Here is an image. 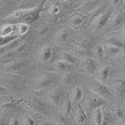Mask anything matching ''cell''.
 Here are the masks:
<instances>
[{"label":"cell","mask_w":125,"mask_h":125,"mask_svg":"<svg viewBox=\"0 0 125 125\" xmlns=\"http://www.w3.org/2000/svg\"><path fill=\"white\" fill-rule=\"evenodd\" d=\"M115 10V7L111 6L107 8L106 10H102L99 13H96L93 18V21L91 22L92 30L94 31H99L104 27H106L107 23L109 22V20L111 16L113 15Z\"/></svg>","instance_id":"1"},{"label":"cell","mask_w":125,"mask_h":125,"mask_svg":"<svg viewBox=\"0 0 125 125\" xmlns=\"http://www.w3.org/2000/svg\"><path fill=\"white\" fill-rule=\"evenodd\" d=\"M89 89H90L89 91L98 94L105 100L107 98H112L115 96L112 93V91H111V89L109 87H107L106 84L103 83L100 80H98L96 78H92L90 79Z\"/></svg>","instance_id":"2"},{"label":"cell","mask_w":125,"mask_h":125,"mask_svg":"<svg viewBox=\"0 0 125 125\" xmlns=\"http://www.w3.org/2000/svg\"><path fill=\"white\" fill-rule=\"evenodd\" d=\"M37 17V8H32V9H26V10H18L12 11L10 15L7 17L10 19H21L22 22H32L34 21Z\"/></svg>","instance_id":"3"},{"label":"cell","mask_w":125,"mask_h":125,"mask_svg":"<svg viewBox=\"0 0 125 125\" xmlns=\"http://www.w3.org/2000/svg\"><path fill=\"white\" fill-rule=\"evenodd\" d=\"M84 98H85V104L87 108L91 109L92 111L96 108L104 107L107 103L106 100L104 99L103 97H101L100 95L94 94L91 91H89L88 94H85Z\"/></svg>","instance_id":"4"},{"label":"cell","mask_w":125,"mask_h":125,"mask_svg":"<svg viewBox=\"0 0 125 125\" xmlns=\"http://www.w3.org/2000/svg\"><path fill=\"white\" fill-rule=\"evenodd\" d=\"M125 23V11L121 10H115L113 15L111 16L109 20V22L107 23L106 27L111 30H118L120 29V27Z\"/></svg>","instance_id":"5"},{"label":"cell","mask_w":125,"mask_h":125,"mask_svg":"<svg viewBox=\"0 0 125 125\" xmlns=\"http://www.w3.org/2000/svg\"><path fill=\"white\" fill-rule=\"evenodd\" d=\"M65 92L62 88H56L52 89L49 94H48V101L53 105V106H61L63 102V99L65 97Z\"/></svg>","instance_id":"6"},{"label":"cell","mask_w":125,"mask_h":125,"mask_svg":"<svg viewBox=\"0 0 125 125\" xmlns=\"http://www.w3.org/2000/svg\"><path fill=\"white\" fill-rule=\"evenodd\" d=\"M79 66L80 69L87 74H94L96 73L97 69L99 67L98 62L93 57H82L79 61Z\"/></svg>","instance_id":"7"},{"label":"cell","mask_w":125,"mask_h":125,"mask_svg":"<svg viewBox=\"0 0 125 125\" xmlns=\"http://www.w3.org/2000/svg\"><path fill=\"white\" fill-rule=\"evenodd\" d=\"M95 47V43L94 39L85 38L79 40L77 43V50L82 54H85V57H92L93 56V50Z\"/></svg>","instance_id":"8"},{"label":"cell","mask_w":125,"mask_h":125,"mask_svg":"<svg viewBox=\"0 0 125 125\" xmlns=\"http://www.w3.org/2000/svg\"><path fill=\"white\" fill-rule=\"evenodd\" d=\"M57 80L56 76L52 75V74H44L39 76L36 79V86L38 89H44L48 88L50 86H52L53 84H55Z\"/></svg>","instance_id":"9"},{"label":"cell","mask_w":125,"mask_h":125,"mask_svg":"<svg viewBox=\"0 0 125 125\" xmlns=\"http://www.w3.org/2000/svg\"><path fill=\"white\" fill-rule=\"evenodd\" d=\"M68 95H69V98L72 102V104L73 105H78V104H80V102L84 98L85 93H84V90L82 87L75 86L72 88L70 94H68Z\"/></svg>","instance_id":"10"},{"label":"cell","mask_w":125,"mask_h":125,"mask_svg":"<svg viewBox=\"0 0 125 125\" xmlns=\"http://www.w3.org/2000/svg\"><path fill=\"white\" fill-rule=\"evenodd\" d=\"M110 89L114 95L118 97H123L125 95V79L121 78L115 79Z\"/></svg>","instance_id":"11"},{"label":"cell","mask_w":125,"mask_h":125,"mask_svg":"<svg viewBox=\"0 0 125 125\" xmlns=\"http://www.w3.org/2000/svg\"><path fill=\"white\" fill-rule=\"evenodd\" d=\"M96 78L100 80L101 82L106 84V82L109 80L110 76H111V69L108 65H102L98 67L97 71H96Z\"/></svg>","instance_id":"12"},{"label":"cell","mask_w":125,"mask_h":125,"mask_svg":"<svg viewBox=\"0 0 125 125\" xmlns=\"http://www.w3.org/2000/svg\"><path fill=\"white\" fill-rule=\"evenodd\" d=\"M74 119L76 123L78 125H85L87 123V113L81 104L77 105V108L75 110V114H74Z\"/></svg>","instance_id":"13"},{"label":"cell","mask_w":125,"mask_h":125,"mask_svg":"<svg viewBox=\"0 0 125 125\" xmlns=\"http://www.w3.org/2000/svg\"><path fill=\"white\" fill-rule=\"evenodd\" d=\"M70 35L66 29H61L55 34L54 36V42L59 46H65L69 41Z\"/></svg>","instance_id":"14"},{"label":"cell","mask_w":125,"mask_h":125,"mask_svg":"<svg viewBox=\"0 0 125 125\" xmlns=\"http://www.w3.org/2000/svg\"><path fill=\"white\" fill-rule=\"evenodd\" d=\"M86 21H87V16L81 13H77L69 19V24L71 27L78 29V28H80L81 26H83Z\"/></svg>","instance_id":"15"},{"label":"cell","mask_w":125,"mask_h":125,"mask_svg":"<svg viewBox=\"0 0 125 125\" xmlns=\"http://www.w3.org/2000/svg\"><path fill=\"white\" fill-rule=\"evenodd\" d=\"M78 78V74L74 71H69L62 76V83L65 86H73L77 82Z\"/></svg>","instance_id":"16"},{"label":"cell","mask_w":125,"mask_h":125,"mask_svg":"<svg viewBox=\"0 0 125 125\" xmlns=\"http://www.w3.org/2000/svg\"><path fill=\"white\" fill-rule=\"evenodd\" d=\"M52 56V49L50 45H44L39 50L38 59L41 62H47Z\"/></svg>","instance_id":"17"},{"label":"cell","mask_w":125,"mask_h":125,"mask_svg":"<svg viewBox=\"0 0 125 125\" xmlns=\"http://www.w3.org/2000/svg\"><path fill=\"white\" fill-rule=\"evenodd\" d=\"M72 67H73V65L69 64L66 62H64L62 59H59V60H57L56 62H54V68H55V70L57 71L58 73H67L69 71H71Z\"/></svg>","instance_id":"18"},{"label":"cell","mask_w":125,"mask_h":125,"mask_svg":"<svg viewBox=\"0 0 125 125\" xmlns=\"http://www.w3.org/2000/svg\"><path fill=\"white\" fill-rule=\"evenodd\" d=\"M106 45H110L113 47L119 48V49H124L125 48V40L121 37L118 36H112L106 38Z\"/></svg>","instance_id":"19"},{"label":"cell","mask_w":125,"mask_h":125,"mask_svg":"<svg viewBox=\"0 0 125 125\" xmlns=\"http://www.w3.org/2000/svg\"><path fill=\"white\" fill-rule=\"evenodd\" d=\"M61 107H62V114L68 118L71 115L72 110H73V104H72V102H71V100L69 98L68 94L65 95Z\"/></svg>","instance_id":"20"},{"label":"cell","mask_w":125,"mask_h":125,"mask_svg":"<svg viewBox=\"0 0 125 125\" xmlns=\"http://www.w3.org/2000/svg\"><path fill=\"white\" fill-rule=\"evenodd\" d=\"M92 120L96 125H103L104 123V109L103 107L96 108L92 111Z\"/></svg>","instance_id":"21"},{"label":"cell","mask_w":125,"mask_h":125,"mask_svg":"<svg viewBox=\"0 0 125 125\" xmlns=\"http://www.w3.org/2000/svg\"><path fill=\"white\" fill-rule=\"evenodd\" d=\"M93 56H94V59L98 62V61H103L106 57V53L104 50V46L98 44L95 45V47L93 50Z\"/></svg>","instance_id":"22"},{"label":"cell","mask_w":125,"mask_h":125,"mask_svg":"<svg viewBox=\"0 0 125 125\" xmlns=\"http://www.w3.org/2000/svg\"><path fill=\"white\" fill-rule=\"evenodd\" d=\"M16 26L12 24H4L0 27V37H11L12 34L15 32Z\"/></svg>","instance_id":"23"},{"label":"cell","mask_w":125,"mask_h":125,"mask_svg":"<svg viewBox=\"0 0 125 125\" xmlns=\"http://www.w3.org/2000/svg\"><path fill=\"white\" fill-rule=\"evenodd\" d=\"M98 2H93V1H88L86 3H84L80 6L79 8V10H80V13L81 14H84L85 12H94L96 9H97V6L98 4H96Z\"/></svg>","instance_id":"24"},{"label":"cell","mask_w":125,"mask_h":125,"mask_svg":"<svg viewBox=\"0 0 125 125\" xmlns=\"http://www.w3.org/2000/svg\"><path fill=\"white\" fill-rule=\"evenodd\" d=\"M61 59L63 60L64 62H68L71 65H77L78 64V60L74 56L71 52H62L61 54Z\"/></svg>","instance_id":"25"},{"label":"cell","mask_w":125,"mask_h":125,"mask_svg":"<svg viewBox=\"0 0 125 125\" xmlns=\"http://www.w3.org/2000/svg\"><path fill=\"white\" fill-rule=\"evenodd\" d=\"M115 120L116 119H115V115L113 112V107L112 108L107 107L106 109L104 110V123H103V125L109 124Z\"/></svg>","instance_id":"26"},{"label":"cell","mask_w":125,"mask_h":125,"mask_svg":"<svg viewBox=\"0 0 125 125\" xmlns=\"http://www.w3.org/2000/svg\"><path fill=\"white\" fill-rule=\"evenodd\" d=\"M104 50H105V53H106V56H109L110 58H114L118 55H120V53L122 52L121 49L119 48L113 47V46H110V45H106L104 46Z\"/></svg>","instance_id":"27"},{"label":"cell","mask_w":125,"mask_h":125,"mask_svg":"<svg viewBox=\"0 0 125 125\" xmlns=\"http://www.w3.org/2000/svg\"><path fill=\"white\" fill-rule=\"evenodd\" d=\"M29 30H30V26L28 23H25V22H20L16 26V32L20 36L26 35L29 32Z\"/></svg>","instance_id":"28"},{"label":"cell","mask_w":125,"mask_h":125,"mask_svg":"<svg viewBox=\"0 0 125 125\" xmlns=\"http://www.w3.org/2000/svg\"><path fill=\"white\" fill-rule=\"evenodd\" d=\"M56 123L58 125H71L70 121L68 120L67 117H65L64 115L61 114L60 116H58L57 119H56Z\"/></svg>","instance_id":"29"},{"label":"cell","mask_w":125,"mask_h":125,"mask_svg":"<svg viewBox=\"0 0 125 125\" xmlns=\"http://www.w3.org/2000/svg\"><path fill=\"white\" fill-rule=\"evenodd\" d=\"M22 124L23 125H37V121L34 117L31 115H25L23 120H22Z\"/></svg>","instance_id":"30"},{"label":"cell","mask_w":125,"mask_h":125,"mask_svg":"<svg viewBox=\"0 0 125 125\" xmlns=\"http://www.w3.org/2000/svg\"><path fill=\"white\" fill-rule=\"evenodd\" d=\"M48 12L50 14H52V15L58 14L60 12V6L58 5V4H52V5H51L49 7Z\"/></svg>","instance_id":"31"},{"label":"cell","mask_w":125,"mask_h":125,"mask_svg":"<svg viewBox=\"0 0 125 125\" xmlns=\"http://www.w3.org/2000/svg\"><path fill=\"white\" fill-rule=\"evenodd\" d=\"M21 63L22 62H12L10 63V69L11 71H17L19 68L21 66Z\"/></svg>","instance_id":"32"},{"label":"cell","mask_w":125,"mask_h":125,"mask_svg":"<svg viewBox=\"0 0 125 125\" xmlns=\"http://www.w3.org/2000/svg\"><path fill=\"white\" fill-rule=\"evenodd\" d=\"M41 125H58V124L56 123V121H55V120H44V121L42 122Z\"/></svg>","instance_id":"33"},{"label":"cell","mask_w":125,"mask_h":125,"mask_svg":"<svg viewBox=\"0 0 125 125\" xmlns=\"http://www.w3.org/2000/svg\"><path fill=\"white\" fill-rule=\"evenodd\" d=\"M10 125H20V121L17 118H12L10 121Z\"/></svg>","instance_id":"34"},{"label":"cell","mask_w":125,"mask_h":125,"mask_svg":"<svg viewBox=\"0 0 125 125\" xmlns=\"http://www.w3.org/2000/svg\"><path fill=\"white\" fill-rule=\"evenodd\" d=\"M9 94V90L4 87V86H2V85H0V94Z\"/></svg>","instance_id":"35"},{"label":"cell","mask_w":125,"mask_h":125,"mask_svg":"<svg viewBox=\"0 0 125 125\" xmlns=\"http://www.w3.org/2000/svg\"><path fill=\"white\" fill-rule=\"evenodd\" d=\"M120 33H121V37L125 40V23L120 27Z\"/></svg>","instance_id":"36"},{"label":"cell","mask_w":125,"mask_h":125,"mask_svg":"<svg viewBox=\"0 0 125 125\" xmlns=\"http://www.w3.org/2000/svg\"><path fill=\"white\" fill-rule=\"evenodd\" d=\"M120 59L122 61V62H125V52H122L121 54L120 55Z\"/></svg>","instance_id":"37"},{"label":"cell","mask_w":125,"mask_h":125,"mask_svg":"<svg viewBox=\"0 0 125 125\" xmlns=\"http://www.w3.org/2000/svg\"><path fill=\"white\" fill-rule=\"evenodd\" d=\"M117 125H125V122H121V123H118Z\"/></svg>","instance_id":"38"},{"label":"cell","mask_w":125,"mask_h":125,"mask_svg":"<svg viewBox=\"0 0 125 125\" xmlns=\"http://www.w3.org/2000/svg\"><path fill=\"white\" fill-rule=\"evenodd\" d=\"M1 122H2V120H1V117H0V125H1Z\"/></svg>","instance_id":"39"},{"label":"cell","mask_w":125,"mask_h":125,"mask_svg":"<svg viewBox=\"0 0 125 125\" xmlns=\"http://www.w3.org/2000/svg\"><path fill=\"white\" fill-rule=\"evenodd\" d=\"M91 125H96V124H94V122H92V124H91Z\"/></svg>","instance_id":"40"}]
</instances>
